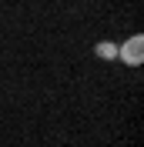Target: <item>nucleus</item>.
Here are the masks:
<instances>
[{
	"label": "nucleus",
	"instance_id": "nucleus-2",
	"mask_svg": "<svg viewBox=\"0 0 144 147\" xmlns=\"http://www.w3.org/2000/svg\"><path fill=\"white\" fill-rule=\"evenodd\" d=\"M97 57H104V60H114V57H117V44H111V40L97 44Z\"/></svg>",
	"mask_w": 144,
	"mask_h": 147
},
{
	"label": "nucleus",
	"instance_id": "nucleus-1",
	"mask_svg": "<svg viewBox=\"0 0 144 147\" xmlns=\"http://www.w3.org/2000/svg\"><path fill=\"white\" fill-rule=\"evenodd\" d=\"M117 57H121L127 67H141V60H144V37L141 34L127 37L124 47H117Z\"/></svg>",
	"mask_w": 144,
	"mask_h": 147
}]
</instances>
